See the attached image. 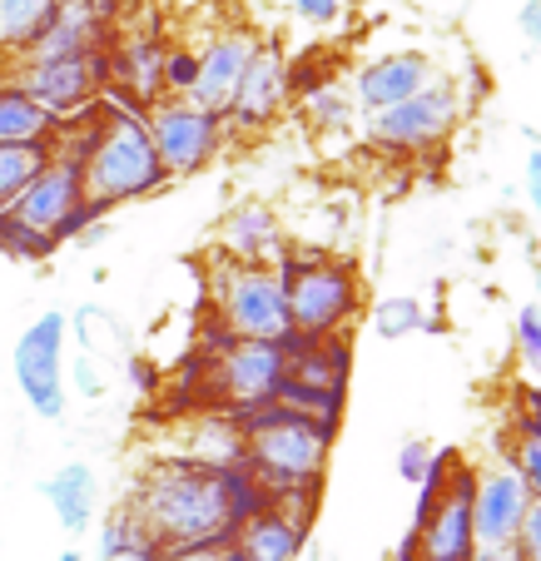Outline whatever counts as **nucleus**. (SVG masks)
<instances>
[{
    "label": "nucleus",
    "instance_id": "obj_18",
    "mask_svg": "<svg viewBox=\"0 0 541 561\" xmlns=\"http://www.w3.org/2000/svg\"><path fill=\"white\" fill-rule=\"evenodd\" d=\"M110 45V0H60L55 21L45 35L21 55V60H65V55H85Z\"/></svg>",
    "mask_w": 541,
    "mask_h": 561
},
{
    "label": "nucleus",
    "instance_id": "obj_3",
    "mask_svg": "<svg viewBox=\"0 0 541 561\" xmlns=\"http://www.w3.org/2000/svg\"><path fill=\"white\" fill-rule=\"evenodd\" d=\"M274 274L284 284L293 339H343L362 313V278L343 259L319 249H284Z\"/></svg>",
    "mask_w": 541,
    "mask_h": 561
},
{
    "label": "nucleus",
    "instance_id": "obj_25",
    "mask_svg": "<svg viewBox=\"0 0 541 561\" xmlns=\"http://www.w3.org/2000/svg\"><path fill=\"white\" fill-rule=\"evenodd\" d=\"M274 403L284 408V413H293V417H303V423H313L319 433L338 437V427H343V408H348V398H338V392H319V388H303V382L284 378V388H278Z\"/></svg>",
    "mask_w": 541,
    "mask_h": 561
},
{
    "label": "nucleus",
    "instance_id": "obj_27",
    "mask_svg": "<svg viewBox=\"0 0 541 561\" xmlns=\"http://www.w3.org/2000/svg\"><path fill=\"white\" fill-rule=\"evenodd\" d=\"M50 145H0V214L25 194V184L45 170Z\"/></svg>",
    "mask_w": 541,
    "mask_h": 561
},
{
    "label": "nucleus",
    "instance_id": "obj_8",
    "mask_svg": "<svg viewBox=\"0 0 541 561\" xmlns=\"http://www.w3.org/2000/svg\"><path fill=\"white\" fill-rule=\"evenodd\" d=\"M288 378V343H254V339H229L214 353V392L229 408V417L258 413L278 398Z\"/></svg>",
    "mask_w": 541,
    "mask_h": 561
},
{
    "label": "nucleus",
    "instance_id": "obj_20",
    "mask_svg": "<svg viewBox=\"0 0 541 561\" xmlns=\"http://www.w3.org/2000/svg\"><path fill=\"white\" fill-rule=\"evenodd\" d=\"M288 378L319 392H338L348 398L353 378V343L343 339H288Z\"/></svg>",
    "mask_w": 541,
    "mask_h": 561
},
{
    "label": "nucleus",
    "instance_id": "obj_12",
    "mask_svg": "<svg viewBox=\"0 0 541 561\" xmlns=\"http://www.w3.org/2000/svg\"><path fill=\"white\" fill-rule=\"evenodd\" d=\"M258 35L244 31V25H229V31H214L209 41L199 45V75H194V90L184 100L189 105H199L204 115H219L229 110V100H234L239 80H244L249 60L258 55Z\"/></svg>",
    "mask_w": 541,
    "mask_h": 561
},
{
    "label": "nucleus",
    "instance_id": "obj_37",
    "mask_svg": "<svg viewBox=\"0 0 541 561\" xmlns=\"http://www.w3.org/2000/svg\"><path fill=\"white\" fill-rule=\"evenodd\" d=\"M517 561H541V497H531V502H527V512H521Z\"/></svg>",
    "mask_w": 541,
    "mask_h": 561
},
{
    "label": "nucleus",
    "instance_id": "obj_9",
    "mask_svg": "<svg viewBox=\"0 0 541 561\" xmlns=\"http://www.w3.org/2000/svg\"><path fill=\"white\" fill-rule=\"evenodd\" d=\"M145 129L154 139V154H160L164 174L170 180H184V174H199L214 154L223 149V119L219 115H204L199 105L189 100H154L145 110Z\"/></svg>",
    "mask_w": 541,
    "mask_h": 561
},
{
    "label": "nucleus",
    "instance_id": "obj_40",
    "mask_svg": "<svg viewBox=\"0 0 541 561\" xmlns=\"http://www.w3.org/2000/svg\"><path fill=\"white\" fill-rule=\"evenodd\" d=\"M160 561H244L234 547H184V551H164Z\"/></svg>",
    "mask_w": 541,
    "mask_h": 561
},
{
    "label": "nucleus",
    "instance_id": "obj_26",
    "mask_svg": "<svg viewBox=\"0 0 541 561\" xmlns=\"http://www.w3.org/2000/svg\"><path fill=\"white\" fill-rule=\"evenodd\" d=\"M135 551H160V547H154L149 527L139 522V512L129 507V502H119V507L100 522V561H125V557H135Z\"/></svg>",
    "mask_w": 541,
    "mask_h": 561
},
{
    "label": "nucleus",
    "instance_id": "obj_29",
    "mask_svg": "<svg viewBox=\"0 0 541 561\" xmlns=\"http://www.w3.org/2000/svg\"><path fill=\"white\" fill-rule=\"evenodd\" d=\"M368 329L378 333V339L398 343V339H413V333H423L427 329V313H423V304H417V298H407V294L378 298V304H372V313H368Z\"/></svg>",
    "mask_w": 541,
    "mask_h": 561
},
{
    "label": "nucleus",
    "instance_id": "obj_10",
    "mask_svg": "<svg viewBox=\"0 0 541 561\" xmlns=\"http://www.w3.org/2000/svg\"><path fill=\"white\" fill-rule=\"evenodd\" d=\"M65 333H70V318L50 308L15 339V382L31 413L45 423L65 417Z\"/></svg>",
    "mask_w": 541,
    "mask_h": 561
},
{
    "label": "nucleus",
    "instance_id": "obj_19",
    "mask_svg": "<svg viewBox=\"0 0 541 561\" xmlns=\"http://www.w3.org/2000/svg\"><path fill=\"white\" fill-rule=\"evenodd\" d=\"M164 50L170 45L160 35H129V41L110 45V90L135 110H149L154 100H164Z\"/></svg>",
    "mask_w": 541,
    "mask_h": 561
},
{
    "label": "nucleus",
    "instance_id": "obj_22",
    "mask_svg": "<svg viewBox=\"0 0 541 561\" xmlns=\"http://www.w3.org/2000/svg\"><path fill=\"white\" fill-rule=\"evenodd\" d=\"M303 541H308V527L288 522L284 512L264 507L244 531L234 537V551L244 561H298L303 557Z\"/></svg>",
    "mask_w": 541,
    "mask_h": 561
},
{
    "label": "nucleus",
    "instance_id": "obj_21",
    "mask_svg": "<svg viewBox=\"0 0 541 561\" xmlns=\"http://www.w3.org/2000/svg\"><path fill=\"white\" fill-rule=\"evenodd\" d=\"M41 492L50 497L55 517H60L65 531H90V522H95V502H100V482H95V467L85 462H65L55 477H45Z\"/></svg>",
    "mask_w": 541,
    "mask_h": 561
},
{
    "label": "nucleus",
    "instance_id": "obj_39",
    "mask_svg": "<svg viewBox=\"0 0 541 561\" xmlns=\"http://www.w3.org/2000/svg\"><path fill=\"white\" fill-rule=\"evenodd\" d=\"M517 31H521V41H527L531 50H541V0H521Z\"/></svg>",
    "mask_w": 541,
    "mask_h": 561
},
{
    "label": "nucleus",
    "instance_id": "obj_45",
    "mask_svg": "<svg viewBox=\"0 0 541 561\" xmlns=\"http://www.w3.org/2000/svg\"><path fill=\"white\" fill-rule=\"evenodd\" d=\"M502 561H517V557H502Z\"/></svg>",
    "mask_w": 541,
    "mask_h": 561
},
{
    "label": "nucleus",
    "instance_id": "obj_33",
    "mask_svg": "<svg viewBox=\"0 0 541 561\" xmlns=\"http://www.w3.org/2000/svg\"><path fill=\"white\" fill-rule=\"evenodd\" d=\"M517 358L527 373H541V304H521L517 308Z\"/></svg>",
    "mask_w": 541,
    "mask_h": 561
},
{
    "label": "nucleus",
    "instance_id": "obj_31",
    "mask_svg": "<svg viewBox=\"0 0 541 561\" xmlns=\"http://www.w3.org/2000/svg\"><path fill=\"white\" fill-rule=\"evenodd\" d=\"M194 75H199V50L194 45H170L164 50V95L184 100L194 90Z\"/></svg>",
    "mask_w": 541,
    "mask_h": 561
},
{
    "label": "nucleus",
    "instance_id": "obj_5",
    "mask_svg": "<svg viewBox=\"0 0 541 561\" xmlns=\"http://www.w3.org/2000/svg\"><path fill=\"white\" fill-rule=\"evenodd\" d=\"M209 294H214V318H219L223 339H254V343H288L293 339L284 284H278L274 268L219 259L209 274Z\"/></svg>",
    "mask_w": 541,
    "mask_h": 561
},
{
    "label": "nucleus",
    "instance_id": "obj_30",
    "mask_svg": "<svg viewBox=\"0 0 541 561\" xmlns=\"http://www.w3.org/2000/svg\"><path fill=\"white\" fill-rule=\"evenodd\" d=\"M55 239L41 229H31V224H21L11 209L0 214V254H11V259H25V264H41V259L55 254Z\"/></svg>",
    "mask_w": 541,
    "mask_h": 561
},
{
    "label": "nucleus",
    "instance_id": "obj_7",
    "mask_svg": "<svg viewBox=\"0 0 541 561\" xmlns=\"http://www.w3.org/2000/svg\"><path fill=\"white\" fill-rule=\"evenodd\" d=\"M105 50L65 55V60H11V85L25 90L50 119H70L105 95V85H110Z\"/></svg>",
    "mask_w": 541,
    "mask_h": 561
},
{
    "label": "nucleus",
    "instance_id": "obj_42",
    "mask_svg": "<svg viewBox=\"0 0 541 561\" xmlns=\"http://www.w3.org/2000/svg\"><path fill=\"white\" fill-rule=\"evenodd\" d=\"M527 194H531V214H537V224H541V149L527 154Z\"/></svg>",
    "mask_w": 541,
    "mask_h": 561
},
{
    "label": "nucleus",
    "instance_id": "obj_34",
    "mask_svg": "<svg viewBox=\"0 0 541 561\" xmlns=\"http://www.w3.org/2000/svg\"><path fill=\"white\" fill-rule=\"evenodd\" d=\"M507 467L521 477L527 497H541V443H531V437H507Z\"/></svg>",
    "mask_w": 541,
    "mask_h": 561
},
{
    "label": "nucleus",
    "instance_id": "obj_4",
    "mask_svg": "<svg viewBox=\"0 0 541 561\" xmlns=\"http://www.w3.org/2000/svg\"><path fill=\"white\" fill-rule=\"evenodd\" d=\"M234 427H239V437H244V467L264 482L268 497L323 488V467H329V453H333L329 433H319L313 423L284 413L278 403L234 417Z\"/></svg>",
    "mask_w": 541,
    "mask_h": 561
},
{
    "label": "nucleus",
    "instance_id": "obj_41",
    "mask_svg": "<svg viewBox=\"0 0 541 561\" xmlns=\"http://www.w3.org/2000/svg\"><path fill=\"white\" fill-rule=\"evenodd\" d=\"M74 382H80V398H100V392H105V382H100L90 353H80V358H74Z\"/></svg>",
    "mask_w": 541,
    "mask_h": 561
},
{
    "label": "nucleus",
    "instance_id": "obj_35",
    "mask_svg": "<svg viewBox=\"0 0 541 561\" xmlns=\"http://www.w3.org/2000/svg\"><path fill=\"white\" fill-rule=\"evenodd\" d=\"M511 437H531V443H541V388L517 392V423H511Z\"/></svg>",
    "mask_w": 541,
    "mask_h": 561
},
{
    "label": "nucleus",
    "instance_id": "obj_38",
    "mask_svg": "<svg viewBox=\"0 0 541 561\" xmlns=\"http://www.w3.org/2000/svg\"><path fill=\"white\" fill-rule=\"evenodd\" d=\"M288 5H293V15L308 25H333L343 15V0H288Z\"/></svg>",
    "mask_w": 541,
    "mask_h": 561
},
{
    "label": "nucleus",
    "instance_id": "obj_15",
    "mask_svg": "<svg viewBox=\"0 0 541 561\" xmlns=\"http://www.w3.org/2000/svg\"><path fill=\"white\" fill-rule=\"evenodd\" d=\"M85 204V180H80V159L74 154H60V149H50V159H45V170L35 174L31 184H25V194L11 204V214L21 224H31V229L50 233L60 229L65 219H70L74 209Z\"/></svg>",
    "mask_w": 541,
    "mask_h": 561
},
{
    "label": "nucleus",
    "instance_id": "obj_44",
    "mask_svg": "<svg viewBox=\"0 0 541 561\" xmlns=\"http://www.w3.org/2000/svg\"><path fill=\"white\" fill-rule=\"evenodd\" d=\"M55 561H85V557H80V551H60V557H55Z\"/></svg>",
    "mask_w": 541,
    "mask_h": 561
},
{
    "label": "nucleus",
    "instance_id": "obj_32",
    "mask_svg": "<svg viewBox=\"0 0 541 561\" xmlns=\"http://www.w3.org/2000/svg\"><path fill=\"white\" fill-rule=\"evenodd\" d=\"M329 80H333V60L323 50L303 55V60H288V100L313 95V90L329 85Z\"/></svg>",
    "mask_w": 541,
    "mask_h": 561
},
{
    "label": "nucleus",
    "instance_id": "obj_17",
    "mask_svg": "<svg viewBox=\"0 0 541 561\" xmlns=\"http://www.w3.org/2000/svg\"><path fill=\"white\" fill-rule=\"evenodd\" d=\"M219 259L229 264H258V268H274L284 259L288 239L278 229V214L268 209L264 199H239L234 209L219 219V239H214Z\"/></svg>",
    "mask_w": 541,
    "mask_h": 561
},
{
    "label": "nucleus",
    "instance_id": "obj_43",
    "mask_svg": "<svg viewBox=\"0 0 541 561\" xmlns=\"http://www.w3.org/2000/svg\"><path fill=\"white\" fill-rule=\"evenodd\" d=\"M125 561H160V551H135V557H125Z\"/></svg>",
    "mask_w": 541,
    "mask_h": 561
},
{
    "label": "nucleus",
    "instance_id": "obj_11",
    "mask_svg": "<svg viewBox=\"0 0 541 561\" xmlns=\"http://www.w3.org/2000/svg\"><path fill=\"white\" fill-rule=\"evenodd\" d=\"M527 488L507 462L482 467L477 492H472V531H477V561L517 557V531L521 512H527Z\"/></svg>",
    "mask_w": 541,
    "mask_h": 561
},
{
    "label": "nucleus",
    "instance_id": "obj_14",
    "mask_svg": "<svg viewBox=\"0 0 541 561\" xmlns=\"http://www.w3.org/2000/svg\"><path fill=\"white\" fill-rule=\"evenodd\" d=\"M437 65L427 50H388L372 55L358 75H353V100H358L362 115H378V110H393L403 100H413L417 90H427L437 80Z\"/></svg>",
    "mask_w": 541,
    "mask_h": 561
},
{
    "label": "nucleus",
    "instance_id": "obj_2",
    "mask_svg": "<svg viewBox=\"0 0 541 561\" xmlns=\"http://www.w3.org/2000/svg\"><path fill=\"white\" fill-rule=\"evenodd\" d=\"M80 180H85V199H95L105 214L119 209V204L149 199V194L174 184L164 174L160 154H154V139L145 129V110L125 105L110 85L100 95V125L85 159H80Z\"/></svg>",
    "mask_w": 541,
    "mask_h": 561
},
{
    "label": "nucleus",
    "instance_id": "obj_36",
    "mask_svg": "<svg viewBox=\"0 0 541 561\" xmlns=\"http://www.w3.org/2000/svg\"><path fill=\"white\" fill-rule=\"evenodd\" d=\"M427 462H433V447H427L423 437H407V443L398 447V477H403L407 488H417V482H423Z\"/></svg>",
    "mask_w": 541,
    "mask_h": 561
},
{
    "label": "nucleus",
    "instance_id": "obj_24",
    "mask_svg": "<svg viewBox=\"0 0 541 561\" xmlns=\"http://www.w3.org/2000/svg\"><path fill=\"white\" fill-rule=\"evenodd\" d=\"M55 125L60 119L45 115L25 90H15L11 80L0 85V145H50Z\"/></svg>",
    "mask_w": 541,
    "mask_h": 561
},
{
    "label": "nucleus",
    "instance_id": "obj_13",
    "mask_svg": "<svg viewBox=\"0 0 541 561\" xmlns=\"http://www.w3.org/2000/svg\"><path fill=\"white\" fill-rule=\"evenodd\" d=\"M284 110H288V55L278 50V45H258V55L249 60L234 100L223 110V129L258 135V129H268Z\"/></svg>",
    "mask_w": 541,
    "mask_h": 561
},
{
    "label": "nucleus",
    "instance_id": "obj_16",
    "mask_svg": "<svg viewBox=\"0 0 541 561\" xmlns=\"http://www.w3.org/2000/svg\"><path fill=\"white\" fill-rule=\"evenodd\" d=\"M472 492H477V467H457L452 488H447L442 507L417 537V557L423 561H477V531H472Z\"/></svg>",
    "mask_w": 541,
    "mask_h": 561
},
{
    "label": "nucleus",
    "instance_id": "obj_28",
    "mask_svg": "<svg viewBox=\"0 0 541 561\" xmlns=\"http://www.w3.org/2000/svg\"><path fill=\"white\" fill-rule=\"evenodd\" d=\"M298 110H303L308 129H348L353 119H358V100H353V90L343 85V80H329V85H319L313 95H303Z\"/></svg>",
    "mask_w": 541,
    "mask_h": 561
},
{
    "label": "nucleus",
    "instance_id": "obj_23",
    "mask_svg": "<svg viewBox=\"0 0 541 561\" xmlns=\"http://www.w3.org/2000/svg\"><path fill=\"white\" fill-rule=\"evenodd\" d=\"M55 11H60V0H0V55L21 60L55 21Z\"/></svg>",
    "mask_w": 541,
    "mask_h": 561
},
{
    "label": "nucleus",
    "instance_id": "obj_1",
    "mask_svg": "<svg viewBox=\"0 0 541 561\" xmlns=\"http://www.w3.org/2000/svg\"><path fill=\"white\" fill-rule=\"evenodd\" d=\"M129 507L149 527L154 547H234V537L268 507V492L244 462L214 467L199 457H164L139 477Z\"/></svg>",
    "mask_w": 541,
    "mask_h": 561
},
{
    "label": "nucleus",
    "instance_id": "obj_6",
    "mask_svg": "<svg viewBox=\"0 0 541 561\" xmlns=\"http://www.w3.org/2000/svg\"><path fill=\"white\" fill-rule=\"evenodd\" d=\"M468 115V95H462V80L457 75H437L427 90H417L413 100L393 110H378V115H362V135L368 145L388 149V154H423V149L442 145Z\"/></svg>",
    "mask_w": 541,
    "mask_h": 561
}]
</instances>
